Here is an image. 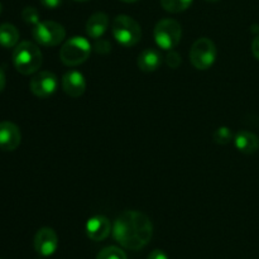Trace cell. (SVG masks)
I'll return each mask as SVG.
<instances>
[{"label": "cell", "mask_w": 259, "mask_h": 259, "mask_svg": "<svg viewBox=\"0 0 259 259\" xmlns=\"http://www.w3.org/2000/svg\"><path fill=\"white\" fill-rule=\"evenodd\" d=\"M153 225L146 214L137 210H126L115 220L113 235L116 242L131 250H139L152 239Z\"/></svg>", "instance_id": "cell-1"}, {"label": "cell", "mask_w": 259, "mask_h": 259, "mask_svg": "<svg viewBox=\"0 0 259 259\" xmlns=\"http://www.w3.org/2000/svg\"><path fill=\"white\" fill-rule=\"evenodd\" d=\"M13 63L17 71L22 75H33L40 68L43 56L37 45L29 40L20 42L15 46L13 52Z\"/></svg>", "instance_id": "cell-2"}, {"label": "cell", "mask_w": 259, "mask_h": 259, "mask_svg": "<svg viewBox=\"0 0 259 259\" xmlns=\"http://www.w3.org/2000/svg\"><path fill=\"white\" fill-rule=\"evenodd\" d=\"M93 46L89 42L88 38L75 35L63 43L60 50V60L63 65L75 67L81 65L90 57Z\"/></svg>", "instance_id": "cell-3"}, {"label": "cell", "mask_w": 259, "mask_h": 259, "mask_svg": "<svg viewBox=\"0 0 259 259\" xmlns=\"http://www.w3.org/2000/svg\"><path fill=\"white\" fill-rule=\"evenodd\" d=\"M111 30L116 42L124 47H133L142 38L141 25L129 15L120 14L114 18Z\"/></svg>", "instance_id": "cell-4"}, {"label": "cell", "mask_w": 259, "mask_h": 259, "mask_svg": "<svg viewBox=\"0 0 259 259\" xmlns=\"http://www.w3.org/2000/svg\"><path fill=\"white\" fill-rule=\"evenodd\" d=\"M217 46L206 37L195 40L190 50V62L196 70H209L217 60Z\"/></svg>", "instance_id": "cell-5"}, {"label": "cell", "mask_w": 259, "mask_h": 259, "mask_svg": "<svg viewBox=\"0 0 259 259\" xmlns=\"http://www.w3.org/2000/svg\"><path fill=\"white\" fill-rule=\"evenodd\" d=\"M182 28L175 19H162L154 27V40L164 51H172L180 43Z\"/></svg>", "instance_id": "cell-6"}, {"label": "cell", "mask_w": 259, "mask_h": 259, "mask_svg": "<svg viewBox=\"0 0 259 259\" xmlns=\"http://www.w3.org/2000/svg\"><path fill=\"white\" fill-rule=\"evenodd\" d=\"M33 38L37 43L45 47H55L60 45L66 37V29L60 23L45 20L34 25L32 30Z\"/></svg>", "instance_id": "cell-7"}, {"label": "cell", "mask_w": 259, "mask_h": 259, "mask_svg": "<svg viewBox=\"0 0 259 259\" xmlns=\"http://www.w3.org/2000/svg\"><path fill=\"white\" fill-rule=\"evenodd\" d=\"M58 88V78L51 71H40L35 73L29 82V89L33 95L39 99L50 98Z\"/></svg>", "instance_id": "cell-8"}, {"label": "cell", "mask_w": 259, "mask_h": 259, "mask_svg": "<svg viewBox=\"0 0 259 259\" xmlns=\"http://www.w3.org/2000/svg\"><path fill=\"white\" fill-rule=\"evenodd\" d=\"M34 249L42 257H51L57 250L58 237L52 228H42L34 237Z\"/></svg>", "instance_id": "cell-9"}, {"label": "cell", "mask_w": 259, "mask_h": 259, "mask_svg": "<svg viewBox=\"0 0 259 259\" xmlns=\"http://www.w3.org/2000/svg\"><path fill=\"white\" fill-rule=\"evenodd\" d=\"M22 141L19 128L12 121H0V149L7 152L15 151Z\"/></svg>", "instance_id": "cell-10"}, {"label": "cell", "mask_w": 259, "mask_h": 259, "mask_svg": "<svg viewBox=\"0 0 259 259\" xmlns=\"http://www.w3.org/2000/svg\"><path fill=\"white\" fill-rule=\"evenodd\" d=\"M111 232V223L104 215H95L86 223V234L94 242L106 239Z\"/></svg>", "instance_id": "cell-11"}, {"label": "cell", "mask_w": 259, "mask_h": 259, "mask_svg": "<svg viewBox=\"0 0 259 259\" xmlns=\"http://www.w3.org/2000/svg\"><path fill=\"white\" fill-rule=\"evenodd\" d=\"M62 89L71 98H80L86 91V80L78 71H68L62 77Z\"/></svg>", "instance_id": "cell-12"}, {"label": "cell", "mask_w": 259, "mask_h": 259, "mask_svg": "<svg viewBox=\"0 0 259 259\" xmlns=\"http://www.w3.org/2000/svg\"><path fill=\"white\" fill-rule=\"evenodd\" d=\"M109 28V17L103 12H96L86 22V34L93 39H100Z\"/></svg>", "instance_id": "cell-13"}, {"label": "cell", "mask_w": 259, "mask_h": 259, "mask_svg": "<svg viewBox=\"0 0 259 259\" xmlns=\"http://www.w3.org/2000/svg\"><path fill=\"white\" fill-rule=\"evenodd\" d=\"M235 148L244 154H253L259 149V138L254 133L240 131L234 137Z\"/></svg>", "instance_id": "cell-14"}, {"label": "cell", "mask_w": 259, "mask_h": 259, "mask_svg": "<svg viewBox=\"0 0 259 259\" xmlns=\"http://www.w3.org/2000/svg\"><path fill=\"white\" fill-rule=\"evenodd\" d=\"M138 67L143 72H154L162 65V56L154 48H147L139 55Z\"/></svg>", "instance_id": "cell-15"}, {"label": "cell", "mask_w": 259, "mask_h": 259, "mask_svg": "<svg viewBox=\"0 0 259 259\" xmlns=\"http://www.w3.org/2000/svg\"><path fill=\"white\" fill-rule=\"evenodd\" d=\"M19 32L17 28L10 23L0 24V46L4 48H12L18 45Z\"/></svg>", "instance_id": "cell-16"}, {"label": "cell", "mask_w": 259, "mask_h": 259, "mask_svg": "<svg viewBox=\"0 0 259 259\" xmlns=\"http://www.w3.org/2000/svg\"><path fill=\"white\" fill-rule=\"evenodd\" d=\"M194 0H161V5L166 12L181 13L189 9Z\"/></svg>", "instance_id": "cell-17"}, {"label": "cell", "mask_w": 259, "mask_h": 259, "mask_svg": "<svg viewBox=\"0 0 259 259\" xmlns=\"http://www.w3.org/2000/svg\"><path fill=\"white\" fill-rule=\"evenodd\" d=\"M96 259H128L126 258V254L124 253V250H121L120 248L118 247H106L104 249H101L99 252L98 257Z\"/></svg>", "instance_id": "cell-18"}, {"label": "cell", "mask_w": 259, "mask_h": 259, "mask_svg": "<svg viewBox=\"0 0 259 259\" xmlns=\"http://www.w3.org/2000/svg\"><path fill=\"white\" fill-rule=\"evenodd\" d=\"M212 138H214L215 143L225 146V144L230 143L234 139V136H233V132L228 126H219L212 134Z\"/></svg>", "instance_id": "cell-19"}, {"label": "cell", "mask_w": 259, "mask_h": 259, "mask_svg": "<svg viewBox=\"0 0 259 259\" xmlns=\"http://www.w3.org/2000/svg\"><path fill=\"white\" fill-rule=\"evenodd\" d=\"M22 18L27 24L35 25L40 22L39 20V12L33 7H27L23 9Z\"/></svg>", "instance_id": "cell-20"}, {"label": "cell", "mask_w": 259, "mask_h": 259, "mask_svg": "<svg viewBox=\"0 0 259 259\" xmlns=\"http://www.w3.org/2000/svg\"><path fill=\"white\" fill-rule=\"evenodd\" d=\"M181 62H182L181 56H180L177 52H175V51H171V52L167 55L166 63L171 68H179V66L181 65Z\"/></svg>", "instance_id": "cell-21"}, {"label": "cell", "mask_w": 259, "mask_h": 259, "mask_svg": "<svg viewBox=\"0 0 259 259\" xmlns=\"http://www.w3.org/2000/svg\"><path fill=\"white\" fill-rule=\"evenodd\" d=\"M94 48L98 53H101V55H106L111 51V45L105 39H96V43L94 45Z\"/></svg>", "instance_id": "cell-22"}, {"label": "cell", "mask_w": 259, "mask_h": 259, "mask_svg": "<svg viewBox=\"0 0 259 259\" xmlns=\"http://www.w3.org/2000/svg\"><path fill=\"white\" fill-rule=\"evenodd\" d=\"M63 0H40V4L47 9H56L62 4Z\"/></svg>", "instance_id": "cell-23"}, {"label": "cell", "mask_w": 259, "mask_h": 259, "mask_svg": "<svg viewBox=\"0 0 259 259\" xmlns=\"http://www.w3.org/2000/svg\"><path fill=\"white\" fill-rule=\"evenodd\" d=\"M147 259H168L166 253L161 249H154L151 254L147 257Z\"/></svg>", "instance_id": "cell-24"}, {"label": "cell", "mask_w": 259, "mask_h": 259, "mask_svg": "<svg viewBox=\"0 0 259 259\" xmlns=\"http://www.w3.org/2000/svg\"><path fill=\"white\" fill-rule=\"evenodd\" d=\"M252 52H253V56H254L255 58L259 61V35L253 39L252 42Z\"/></svg>", "instance_id": "cell-25"}, {"label": "cell", "mask_w": 259, "mask_h": 259, "mask_svg": "<svg viewBox=\"0 0 259 259\" xmlns=\"http://www.w3.org/2000/svg\"><path fill=\"white\" fill-rule=\"evenodd\" d=\"M5 82H7V80H5V72H4V70L0 67V93L4 90Z\"/></svg>", "instance_id": "cell-26"}, {"label": "cell", "mask_w": 259, "mask_h": 259, "mask_svg": "<svg viewBox=\"0 0 259 259\" xmlns=\"http://www.w3.org/2000/svg\"><path fill=\"white\" fill-rule=\"evenodd\" d=\"M121 2H124V3H136V2H138V0H121Z\"/></svg>", "instance_id": "cell-27"}, {"label": "cell", "mask_w": 259, "mask_h": 259, "mask_svg": "<svg viewBox=\"0 0 259 259\" xmlns=\"http://www.w3.org/2000/svg\"><path fill=\"white\" fill-rule=\"evenodd\" d=\"M75 2H78V3H85V2H89V0H75Z\"/></svg>", "instance_id": "cell-28"}, {"label": "cell", "mask_w": 259, "mask_h": 259, "mask_svg": "<svg viewBox=\"0 0 259 259\" xmlns=\"http://www.w3.org/2000/svg\"><path fill=\"white\" fill-rule=\"evenodd\" d=\"M206 2H209V3H217V2H219V0H206Z\"/></svg>", "instance_id": "cell-29"}, {"label": "cell", "mask_w": 259, "mask_h": 259, "mask_svg": "<svg viewBox=\"0 0 259 259\" xmlns=\"http://www.w3.org/2000/svg\"><path fill=\"white\" fill-rule=\"evenodd\" d=\"M2 12H3V4L0 3V14H2Z\"/></svg>", "instance_id": "cell-30"}]
</instances>
